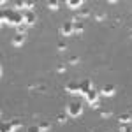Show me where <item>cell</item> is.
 <instances>
[{
  "instance_id": "cell-1",
  "label": "cell",
  "mask_w": 132,
  "mask_h": 132,
  "mask_svg": "<svg viewBox=\"0 0 132 132\" xmlns=\"http://www.w3.org/2000/svg\"><path fill=\"white\" fill-rule=\"evenodd\" d=\"M2 23L20 27V25H23V14L16 9H4L2 11Z\"/></svg>"
},
{
  "instance_id": "cell-2",
  "label": "cell",
  "mask_w": 132,
  "mask_h": 132,
  "mask_svg": "<svg viewBox=\"0 0 132 132\" xmlns=\"http://www.w3.org/2000/svg\"><path fill=\"white\" fill-rule=\"evenodd\" d=\"M83 113V104L79 101H72L67 104V114L72 116V118H78L79 114Z\"/></svg>"
},
{
  "instance_id": "cell-3",
  "label": "cell",
  "mask_w": 132,
  "mask_h": 132,
  "mask_svg": "<svg viewBox=\"0 0 132 132\" xmlns=\"http://www.w3.org/2000/svg\"><path fill=\"white\" fill-rule=\"evenodd\" d=\"M18 127H21L20 120H11V122H4L0 127V132H14Z\"/></svg>"
},
{
  "instance_id": "cell-4",
  "label": "cell",
  "mask_w": 132,
  "mask_h": 132,
  "mask_svg": "<svg viewBox=\"0 0 132 132\" xmlns=\"http://www.w3.org/2000/svg\"><path fill=\"white\" fill-rule=\"evenodd\" d=\"M85 97H86V101L90 102V106H93V108H97V106H99V104H97V102H99V90L92 88Z\"/></svg>"
},
{
  "instance_id": "cell-5",
  "label": "cell",
  "mask_w": 132,
  "mask_h": 132,
  "mask_svg": "<svg viewBox=\"0 0 132 132\" xmlns=\"http://www.w3.org/2000/svg\"><path fill=\"white\" fill-rule=\"evenodd\" d=\"M35 20H37V16H35L34 11H27V12H23V23H25V25L32 27V25H35Z\"/></svg>"
},
{
  "instance_id": "cell-6",
  "label": "cell",
  "mask_w": 132,
  "mask_h": 132,
  "mask_svg": "<svg viewBox=\"0 0 132 132\" xmlns=\"http://www.w3.org/2000/svg\"><path fill=\"white\" fill-rule=\"evenodd\" d=\"M60 34L62 35H72L74 34V21H65L60 27Z\"/></svg>"
},
{
  "instance_id": "cell-7",
  "label": "cell",
  "mask_w": 132,
  "mask_h": 132,
  "mask_svg": "<svg viewBox=\"0 0 132 132\" xmlns=\"http://www.w3.org/2000/svg\"><path fill=\"white\" fill-rule=\"evenodd\" d=\"M114 92H116V86L111 85V83H108V85H104V86H102L101 93L104 95V97H111V95H114Z\"/></svg>"
},
{
  "instance_id": "cell-8",
  "label": "cell",
  "mask_w": 132,
  "mask_h": 132,
  "mask_svg": "<svg viewBox=\"0 0 132 132\" xmlns=\"http://www.w3.org/2000/svg\"><path fill=\"white\" fill-rule=\"evenodd\" d=\"M79 88H81V85H79L78 81H74V79L65 85V90L69 92V93H79Z\"/></svg>"
},
{
  "instance_id": "cell-9",
  "label": "cell",
  "mask_w": 132,
  "mask_h": 132,
  "mask_svg": "<svg viewBox=\"0 0 132 132\" xmlns=\"http://www.w3.org/2000/svg\"><path fill=\"white\" fill-rule=\"evenodd\" d=\"M79 85H81V88H79V93H83V95H86V93H88V92L93 88V86H92V81H90V79H83Z\"/></svg>"
},
{
  "instance_id": "cell-10",
  "label": "cell",
  "mask_w": 132,
  "mask_h": 132,
  "mask_svg": "<svg viewBox=\"0 0 132 132\" xmlns=\"http://www.w3.org/2000/svg\"><path fill=\"white\" fill-rule=\"evenodd\" d=\"M88 16H90V11L85 9V7H81V9L76 11V18H74V20H76V21H81L83 18H88Z\"/></svg>"
},
{
  "instance_id": "cell-11",
  "label": "cell",
  "mask_w": 132,
  "mask_h": 132,
  "mask_svg": "<svg viewBox=\"0 0 132 132\" xmlns=\"http://www.w3.org/2000/svg\"><path fill=\"white\" fill-rule=\"evenodd\" d=\"M25 39H27V35H21V34H16V35H14V37H12V46H16V48H20L21 44H23V42H25Z\"/></svg>"
},
{
  "instance_id": "cell-12",
  "label": "cell",
  "mask_w": 132,
  "mask_h": 132,
  "mask_svg": "<svg viewBox=\"0 0 132 132\" xmlns=\"http://www.w3.org/2000/svg\"><path fill=\"white\" fill-rule=\"evenodd\" d=\"M83 4H85V2H83V0H67V2H65V5H69V7H71V9H81V5Z\"/></svg>"
},
{
  "instance_id": "cell-13",
  "label": "cell",
  "mask_w": 132,
  "mask_h": 132,
  "mask_svg": "<svg viewBox=\"0 0 132 132\" xmlns=\"http://www.w3.org/2000/svg\"><path fill=\"white\" fill-rule=\"evenodd\" d=\"M118 122L120 123H132V114H129V113H122V114L118 116Z\"/></svg>"
},
{
  "instance_id": "cell-14",
  "label": "cell",
  "mask_w": 132,
  "mask_h": 132,
  "mask_svg": "<svg viewBox=\"0 0 132 132\" xmlns=\"http://www.w3.org/2000/svg\"><path fill=\"white\" fill-rule=\"evenodd\" d=\"M85 32V23L83 21H74V34H83Z\"/></svg>"
},
{
  "instance_id": "cell-15",
  "label": "cell",
  "mask_w": 132,
  "mask_h": 132,
  "mask_svg": "<svg viewBox=\"0 0 132 132\" xmlns=\"http://www.w3.org/2000/svg\"><path fill=\"white\" fill-rule=\"evenodd\" d=\"M60 5H62V2H56V0H50V2H48V7H50L51 11H58Z\"/></svg>"
},
{
  "instance_id": "cell-16",
  "label": "cell",
  "mask_w": 132,
  "mask_h": 132,
  "mask_svg": "<svg viewBox=\"0 0 132 132\" xmlns=\"http://www.w3.org/2000/svg\"><path fill=\"white\" fill-rule=\"evenodd\" d=\"M27 28H28V25H20V27H16V34H21V35H27Z\"/></svg>"
},
{
  "instance_id": "cell-17",
  "label": "cell",
  "mask_w": 132,
  "mask_h": 132,
  "mask_svg": "<svg viewBox=\"0 0 132 132\" xmlns=\"http://www.w3.org/2000/svg\"><path fill=\"white\" fill-rule=\"evenodd\" d=\"M120 132H132V123H122L120 125Z\"/></svg>"
},
{
  "instance_id": "cell-18",
  "label": "cell",
  "mask_w": 132,
  "mask_h": 132,
  "mask_svg": "<svg viewBox=\"0 0 132 132\" xmlns=\"http://www.w3.org/2000/svg\"><path fill=\"white\" fill-rule=\"evenodd\" d=\"M67 62H69L71 65H76V63L79 62V56H78V55H71V56L67 58Z\"/></svg>"
},
{
  "instance_id": "cell-19",
  "label": "cell",
  "mask_w": 132,
  "mask_h": 132,
  "mask_svg": "<svg viewBox=\"0 0 132 132\" xmlns=\"http://www.w3.org/2000/svg\"><path fill=\"white\" fill-rule=\"evenodd\" d=\"M67 116H69V114H67V111H65V113H60V114L56 116V120H58L60 123H65V122H67Z\"/></svg>"
},
{
  "instance_id": "cell-20",
  "label": "cell",
  "mask_w": 132,
  "mask_h": 132,
  "mask_svg": "<svg viewBox=\"0 0 132 132\" xmlns=\"http://www.w3.org/2000/svg\"><path fill=\"white\" fill-rule=\"evenodd\" d=\"M39 127L42 129V132H44V130H50V129H51V123L44 120V122H41V123H39Z\"/></svg>"
},
{
  "instance_id": "cell-21",
  "label": "cell",
  "mask_w": 132,
  "mask_h": 132,
  "mask_svg": "<svg viewBox=\"0 0 132 132\" xmlns=\"http://www.w3.org/2000/svg\"><path fill=\"white\" fill-rule=\"evenodd\" d=\"M111 114H113L111 109H101V116H102V118H109Z\"/></svg>"
},
{
  "instance_id": "cell-22",
  "label": "cell",
  "mask_w": 132,
  "mask_h": 132,
  "mask_svg": "<svg viewBox=\"0 0 132 132\" xmlns=\"http://www.w3.org/2000/svg\"><path fill=\"white\" fill-rule=\"evenodd\" d=\"M27 132H42V129L39 125H30V127L27 129Z\"/></svg>"
},
{
  "instance_id": "cell-23",
  "label": "cell",
  "mask_w": 132,
  "mask_h": 132,
  "mask_svg": "<svg viewBox=\"0 0 132 132\" xmlns=\"http://www.w3.org/2000/svg\"><path fill=\"white\" fill-rule=\"evenodd\" d=\"M56 48H58V51H65L67 50V44H65L63 41H60L58 44H56Z\"/></svg>"
},
{
  "instance_id": "cell-24",
  "label": "cell",
  "mask_w": 132,
  "mask_h": 132,
  "mask_svg": "<svg viewBox=\"0 0 132 132\" xmlns=\"http://www.w3.org/2000/svg\"><path fill=\"white\" fill-rule=\"evenodd\" d=\"M34 5H35V2H32V0H27V2H25V7H27L28 11L34 9Z\"/></svg>"
},
{
  "instance_id": "cell-25",
  "label": "cell",
  "mask_w": 132,
  "mask_h": 132,
  "mask_svg": "<svg viewBox=\"0 0 132 132\" xmlns=\"http://www.w3.org/2000/svg\"><path fill=\"white\" fill-rule=\"evenodd\" d=\"M95 20L97 21H104L106 20V14H104V12H97V14H95Z\"/></svg>"
},
{
  "instance_id": "cell-26",
  "label": "cell",
  "mask_w": 132,
  "mask_h": 132,
  "mask_svg": "<svg viewBox=\"0 0 132 132\" xmlns=\"http://www.w3.org/2000/svg\"><path fill=\"white\" fill-rule=\"evenodd\" d=\"M65 69H67L65 63H58V65H56V71H58V72H65Z\"/></svg>"
},
{
  "instance_id": "cell-27",
  "label": "cell",
  "mask_w": 132,
  "mask_h": 132,
  "mask_svg": "<svg viewBox=\"0 0 132 132\" xmlns=\"http://www.w3.org/2000/svg\"><path fill=\"white\" fill-rule=\"evenodd\" d=\"M14 5H16V11H18V9H23V7H25V2H23V0H20V2H16Z\"/></svg>"
},
{
  "instance_id": "cell-28",
  "label": "cell",
  "mask_w": 132,
  "mask_h": 132,
  "mask_svg": "<svg viewBox=\"0 0 132 132\" xmlns=\"http://www.w3.org/2000/svg\"><path fill=\"white\" fill-rule=\"evenodd\" d=\"M113 132H120V129H118V130H113Z\"/></svg>"
},
{
  "instance_id": "cell-29",
  "label": "cell",
  "mask_w": 132,
  "mask_h": 132,
  "mask_svg": "<svg viewBox=\"0 0 132 132\" xmlns=\"http://www.w3.org/2000/svg\"><path fill=\"white\" fill-rule=\"evenodd\" d=\"M130 37H132V30H130Z\"/></svg>"
}]
</instances>
